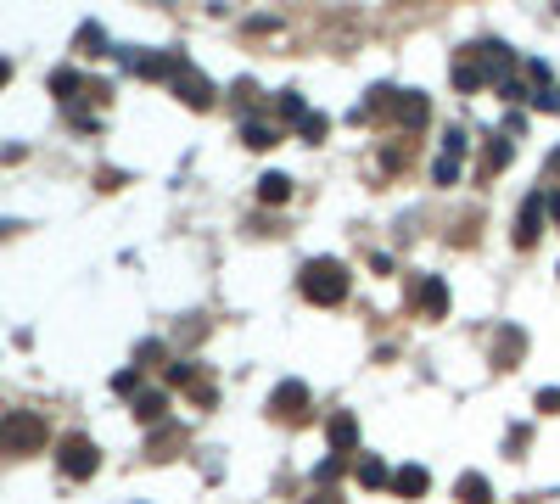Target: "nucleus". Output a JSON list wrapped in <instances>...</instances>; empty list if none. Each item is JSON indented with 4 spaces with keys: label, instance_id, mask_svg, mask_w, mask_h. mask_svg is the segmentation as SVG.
I'll use <instances>...</instances> for the list:
<instances>
[{
    "label": "nucleus",
    "instance_id": "obj_21",
    "mask_svg": "<svg viewBox=\"0 0 560 504\" xmlns=\"http://www.w3.org/2000/svg\"><path fill=\"white\" fill-rule=\"evenodd\" d=\"M51 90H56V95H62V101H74V95H79V90H84V79H79V74H74V67H56V74H51Z\"/></svg>",
    "mask_w": 560,
    "mask_h": 504
},
{
    "label": "nucleus",
    "instance_id": "obj_17",
    "mask_svg": "<svg viewBox=\"0 0 560 504\" xmlns=\"http://www.w3.org/2000/svg\"><path fill=\"white\" fill-rule=\"evenodd\" d=\"M275 118H280V124H303V118H309L303 95H298V90H280V95H275Z\"/></svg>",
    "mask_w": 560,
    "mask_h": 504
},
{
    "label": "nucleus",
    "instance_id": "obj_19",
    "mask_svg": "<svg viewBox=\"0 0 560 504\" xmlns=\"http://www.w3.org/2000/svg\"><path fill=\"white\" fill-rule=\"evenodd\" d=\"M291 196V180L286 174H263L258 180V202H270V208H275V202H286Z\"/></svg>",
    "mask_w": 560,
    "mask_h": 504
},
{
    "label": "nucleus",
    "instance_id": "obj_24",
    "mask_svg": "<svg viewBox=\"0 0 560 504\" xmlns=\"http://www.w3.org/2000/svg\"><path fill=\"white\" fill-rule=\"evenodd\" d=\"M337 477H342V454H325V460L314 465V482H319V488H331Z\"/></svg>",
    "mask_w": 560,
    "mask_h": 504
},
{
    "label": "nucleus",
    "instance_id": "obj_23",
    "mask_svg": "<svg viewBox=\"0 0 560 504\" xmlns=\"http://www.w3.org/2000/svg\"><path fill=\"white\" fill-rule=\"evenodd\" d=\"M298 134H303V141H325V134H331V118H325V113H309V118L298 124Z\"/></svg>",
    "mask_w": 560,
    "mask_h": 504
},
{
    "label": "nucleus",
    "instance_id": "obj_13",
    "mask_svg": "<svg viewBox=\"0 0 560 504\" xmlns=\"http://www.w3.org/2000/svg\"><path fill=\"white\" fill-rule=\"evenodd\" d=\"M162 415H169V398H162L157 387H152V392H135V420H141V426H162Z\"/></svg>",
    "mask_w": 560,
    "mask_h": 504
},
{
    "label": "nucleus",
    "instance_id": "obj_3",
    "mask_svg": "<svg viewBox=\"0 0 560 504\" xmlns=\"http://www.w3.org/2000/svg\"><path fill=\"white\" fill-rule=\"evenodd\" d=\"M45 449V420L28 415V410H12L0 420V454H40Z\"/></svg>",
    "mask_w": 560,
    "mask_h": 504
},
{
    "label": "nucleus",
    "instance_id": "obj_30",
    "mask_svg": "<svg viewBox=\"0 0 560 504\" xmlns=\"http://www.w3.org/2000/svg\"><path fill=\"white\" fill-rule=\"evenodd\" d=\"M162 359V342H141V364H157Z\"/></svg>",
    "mask_w": 560,
    "mask_h": 504
},
{
    "label": "nucleus",
    "instance_id": "obj_16",
    "mask_svg": "<svg viewBox=\"0 0 560 504\" xmlns=\"http://www.w3.org/2000/svg\"><path fill=\"white\" fill-rule=\"evenodd\" d=\"M353 477H359V488H392V470H387V460H376V454L359 460Z\"/></svg>",
    "mask_w": 560,
    "mask_h": 504
},
{
    "label": "nucleus",
    "instance_id": "obj_14",
    "mask_svg": "<svg viewBox=\"0 0 560 504\" xmlns=\"http://www.w3.org/2000/svg\"><path fill=\"white\" fill-rule=\"evenodd\" d=\"M454 499H459V504H487V499H493V488H487L482 470H466V477L454 482Z\"/></svg>",
    "mask_w": 560,
    "mask_h": 504
},
{
    "label": "nucleus",
    "instance_id": "obj_34",
    "mask_svg": "<svg viewBox=\"0 0 560 504\" xmlns=\"http://www.w3.org/2000/svg\"><path fill=\"white\" fill-rule=\"evenodd\" d=\"M12 79V62H0V84H6Z\"/></svg>",
    "mask_w": 560,
    "mask_h": 504
},
{
    "label": "nucleus",
    "instance_id": "obj_20",
    "mask_svg": "<svg viewBox=\"0 0 560 504\" xmlns=\"http://www.w3.org/2000/svg\"><path fill=\"white\" fill-rule=\"evenodd\" d=\"M79 51H84V56H102V51H107V28H102V23H84V28H79Z\"/></svg>",
    "mask_w": 560,
    "mask_h": 504
},
{
    "label": "nucleus",
    "instance_id": "obj_29",
    "mask_svg": "<svg viewBox=\"0 0 560 504\" xmlns=\"http://www.w3.org/2000/svg\"><path fill=\"white\" fill-rule=\"evenodd\" d=\"M538 410H544V415L560 410V387H544V392H538Z\"/></svg>",
    "mask_w": 560,
    "mask_h": 504
},
{
    "label": "nucleus",
    "instance_id": "obj_2",
    "mask_svg": "<svg viewBox=\"0 0 560 504\" xmlns=\"http://www.w3.org/2000/svg\"><path fill=\"white\" fill-rule=\"evenodd\" d=\"M348 269L337 263V258H309L303 263V275H298V292L314 302V309H337V302L348 297Z\"/></svg>",
    "mask_w": 560,
    "mask_h": 504
},
{
    "label": "nucleus",
    "instance_id": "obj_5",
    "mask_svg": "<svg viewBox=\"0 0 560 504\" xmlns=\"http://www.w3.org/2000/svg\"><path fill=\"white\" fill-rule=\"evenodd\" d=\"M270 415L286 420V426L309 420V387H303V381H280V387L270 392Z\"/></svg>",
    "mask_w": 560,
    "mask_h": 504
},
{
    "label": "nucleus",
    "instance_id": "obj_15",
    "mask_svg": "<svg viewBox=\"0 0 560 504\" xmlns=\"http://www.w3.org/2000/svg\"><path fill=\"white\" fill-rule=\"evenodd\" d=\"M241 141H247L252 152H270V146L280 141V129H275L270 118H247V124H241Z\"/></svg>",
    "mask_w": 560,
    "mask_h": 504
},
{
    "label": "nucleus",
    "instance_id": "obj_10",
    "mask_svg": "<svg viewBox=\"0 0 560 504\" xmlns=\"http://www.w3.org/2000/svg\"><path fill=\"white\" fill-rule=\"evenodd\" d=\"M521 353H526V331L521 325H505L499 336H493V359H499V370H516Z\"/></svg>",
    "mask_w": 560,
    "mask_h": 504
},
{
    "label": "nucleus",
    "instance_id": "obj_9",
    "mask_svg": "<svg viewBox=\"0 0 560 504\" xmlns=\"http://www.w3.org/2000/svg\"><path fill=\"white\" fill-rule=\"evenodd\" d=\"M415 309H420L426 320H443V314H448V286H443L437 275H420V281H415Z\"/></svg>",
    "mask_w": 560,
    "mask_h": 504
},
{
    "label": "nucleus",
    "instance_id": "obj_18",
    "mask_svg": "<svg viewBox=\"0 0 560 504\" xmlns=\"http://www.w3.org/2000/svg\"><path fill=\"white\" fill-rule=\"evenodd\" d=\"M505 163H510V141H505V134H493V141H487V157H482V180H493Z\"/></svg>",
    "mask_w": 560,
    "mask_h": 504
},
{
    "label": "nucleus",
    "instance_id": "obj_22",
    "mask_svg": "<svg viewBox=\"0 0 560 504\" xmlns=\"http://www.w3.org/2000/svg\"><path fill=\"white\" fill-rule=\"evenodd\" d=\"M466 152H471V134L459 129V124H454V129H443V157H466Z\"/></svg>",
    "mask_w": 560,
    "mask_h": 504
},
{
    "label": "nucleus",
    "instance_id": "obj_26",
    "mask_svg": "<svg viewBox=\"0 0 560 504\" xmlns=\"http://www.w3.org/2000/svg\"><path fill=\"white\" fill-rule=\"evenodd\" d=\"M180 443V426H157V437H152V454L157 460H169V449Z\"/></svg>",
    "mask_w": 560,
    "mask_h": 504
},
{
    "label": "nucleus",
    "instance_id": "obj_4",
    "mask_svg": "<svg viewBox=\"0 0 560 504\" xmlns=\"http://www.w3.org/2000/svg\"><path fill=\"white\" fill-rule=\"evenodd\" d=\"M56 465H62V477H95V465H102V449L90 443V437H62V449H56Z\"/></svg>",
    "mask_w": 560,
    "mask_h": 504
},
{
    "label": "nucleus",
    "instance_id": "obj_8",
    "mask_svg": "<svg viewBox=\"0 0 560 504\" xmlns=\"http://www.w3.org/2000/svg\"><path fill=\"white\" fill-rule=\"evenodd\" d=\"M426 118H432V101H426L420 90H398V101H392V124H398V129H426Z\"/></svg>",
    "mask_w": 560,
    "mask_h": 504
},
{
    "label": "nucleus",
    "instance_id": "obj_6",
    "mask_svg": "<svg viewBox=\"0 0 560 504\" xmlns=\"http://www.w3.org/2000/svg\"><path fill=\"white\" fill-rule=\"evenodd\" d=\"M544 213H549V191H533L521 202V213H516V247H533L544 235Z\"/></svg>",
    "mask_w": 560,
    "mask_h": 504
},
{
    "label": "nucleus",
    "instance_id": "obj_1",
    "mask_svg": "<svg viewBox=\"0 0 560 504\" xmlns=\"http://www.w3.org/2000/svg\"><path fill=\"white\" fill-rule=\"evenodd\" d=\"M510 67H516L510 45H499V40H476V45H466V51L454 56L448 79H454L459 95H471V90H482V84H505Z\"/></svg>",
    "mask_w": 560,
    "mask_h": 504
},
{
    "label": "nucleus",
    "instance_id": "obj_32",
    "mask_svg": "<svg viewBox=\"0 0 560 504\" xmlns=\"http://www.w3.org/2000/svg\"><path fill=\"white\" fill-rule=\"evenodd\" d=\"M549 219H560V191H549Z\"/></svg>",
    "mask_w": 560,
    "mask_h": 504
},
{
    "label": "nucleus",
    "instance_id": "obj_11",
    "mask_svg": "<svg viewBox=\"0 0 560 504\" xmlns=\"http://www.w3.org/2000/svg\"><path fill=\"white\" fill-rule=\"evenodd\" d=\"M325 437H331V454H353V449H359V420H353L348 410H337L331 426H325Z\"/></svg>",
    "mask_w": 560,
    "mask_h": 504
},
{
    "label": "nucleus",
    "instance_id": "obj_7",
    "mask_svg": "<svg viewBox=\"0 0 560 504\" xmlns=\"http://www.w3.org/2000/svg\"><path fill=\"white\" fill-rule=\"evenodd\" d=\"M174 95L185 101V107H196V113H202V107H213V84H208L202 74H196L191 62H185L180 74H174Z\"/></svg>",
    "mask_w": 560,
    "mask_h": 504
},
{
    "label": "nucleus",
    "instance_id": "obj_28",
    "mask_svg": "<svg viewBox=\"0 0 560 504\" xmlns=\"http://www.w3.org/2000/svg\"><path fill=\"white\" fill-rule=\"evenodd\" d=\"M533 107H538V113H560V84L544 90V95H533Z\"/></svg>",
    "mask_w": 560,
    "mask_h": 504
},
{
    "label": "nucleus",
    "instance_id": "obj_25",
    "mask_svg": "<svg viewBox=\"0 0 560 504\" xmlns=\"http://www.w3.org/2000/svg\"><path fill=\"white\" fill-rule=\"evenodd\" d=\"M459 163H466V157H437V163H432V180H437V185H454V180H459Z\"/></svg>",
    "mask_w": 560,
    "mask_h": 504
},
{
    "label": "nucleus",
    "instance_id": "obj_33",
    "mask_svg": "<svg viewBox=\"0 0 560 504\" xmlns=\"http://www.w3.org/2000/svg\"><path fill=\"white\" fill-rule=\"evenodd\" d=\"M549 174H560V146H555V152H549Z\"/></svg>",
    "mask_w": 560,
    "mask_h": 504
},
{
    "label": "nucleus",
    "instance_id": "obj_31",
    "mask_svg": "<svg viewBox=\"0 0 560 504\" xmlns=\"http://www.w3.org/2000/svg\"><path fill=\"white\" fill-rule=\"evenodd\" d=\"M309 504H337V493H331V488H319V493H314Z\"/></svg>",
    "mask_w": 560,
    "mask_h": 504
},
{
    "label": "nucleus",
    "instance_id": "obj_12",
    "mask_svg": "<svg viewBox=\"0 0 560 504\" xmlns=\"http://www.w3.org/2000/svg\"><path fill=\"white\" fill-rule=\"evenodd\" d=\"M426 488H432L426 465H398V470H392V493H398V499H420Z\"/></svg>",
    "mask_w": 560,
    "mask_h": 504
},
{
    "label": "nucleus",
    "instance_id": "obj_27",
    "mask_svg": "<svg viewBox=\"0 0 560 504\" xmlns=\"http://www.w3.org/2000/svg\"><path fill=\"white\" fill-rule=\"evenodd\" d=\"M113 387H118V392H141V370H118Z\"/></svg>",
    "mask_w": 560,
    "mask_h": 504
}]
</instances>
